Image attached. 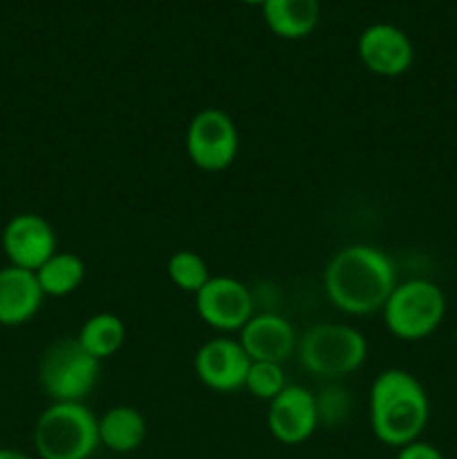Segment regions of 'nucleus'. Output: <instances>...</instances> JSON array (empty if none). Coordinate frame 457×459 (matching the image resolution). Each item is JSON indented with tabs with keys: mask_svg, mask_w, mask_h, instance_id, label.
I'll list each match as a JSON object with an SVG mask.
<instances>
[{
	"mask_svg": "<svg viewBox=\"0 0 457 459\" xmlns=\"http://www.w3.org/2000/svg\"><path fill=\"white\" fill-rule=\"evenodd\" d=\"M325 296L339 312L366 316L381 312L397 287L394 263L372 245H348L336 251L323 273Z\"/></svg>",
	"mask_w": 457,
	"mask_h": 459,
	"instance_id": "nucleus-1",
	"label": "nucleus"
},
{
	"mask_svg": "<svg viewBox=\"0 0 457 459\" xmlns=\"http://www.w3.org/2000/svg\"><path fill=\"white\" fill-rule=\"evenodd\" d=\"M430 420L428 393L415 375L390 368L370 385V429L381 444L401 448L417 442Z\"/></svg>",
	"mask_w": 457,
	"mask_h": 459,
	"instance_id": "nucleus-2",
	"label": "nucleus"
},
{
	"mask_svg": "<svg viewBox=\"0 0 457 459\" xmlns=\"http://www.w3.org/2000/svg\"><path fill=\"white\" fill-rule=\"evenodd\" d=\"M40 459H90L99 444V417L83 402H52L34 424Z\"/></svg>",
	"mask_w": 457,
	"mask_h": 459,
	"instance_id": "nucleus-3",
	"label": "nucleus"
},
{
	"mask_svg": "<svg viewBox=\"0 0 457 459\" xmlns=\"http://www.w3.org/2000/svg\"><path fill=\"white\" fill-rule=\"evenodd\" d=\"M300 366L321 379H341L363 366L367 341L357 327L345 323H318L309 327L296 348Z\"/></svg>",
	"mask_w": 457,
	"mask_h": 459,
	"instance_id": "nucleus-4",
	"label": "nucleus"
},
{
	"mask_svg": "<svg viewBox=\"0 0 457 459\" xmlns=\"http://www.w3.org/2000/svg\"><path fill=\"white\" fill-rule=\"evenodd\" d=\"M381 312L390 334L401 341H421L444 323L446 296L433 281L410 278L397 282Z\"/></svg>",
	"mask_w": 457,
	"mask_h": 459,
	"instance_id": "nucleus-5",
	"label": "nucleus"
},
{
	"mask_svg": "<svg viewBox=\"0 0 457 459\" xmlns=\"http://www.w3.org/2000/svg\"><path fill=\"white\" fill-rule=\"evenodd\" d=\"M101 361L76 336H63L45 348L39 363V384L52 402H83L94 390Z\"/></svg>",
	"mask_w": 457,
	"mask_h": 459,
	"instance_id": "nucleus-6",
	"label": "nucleus"
},
{
	"mask_svg": "<svg viewBox=\"0 0 457 459\" xmlns=\"http://www.w3.org/2000/svg\"><path fill=\"white\" fill-rule=\"evenodd\" d=\"M184 146L195 169L222 173L236 161L240 148L236 121L222 108H204L188 121Z\"/></svg>",
	"mask_w": 457,
	"mask_h": 459,
	"instance_id": "nucleus-7",
	"label": "nucleus"
},
{
	"mask_svg": "<svg viewBox=\"0 0 457 459\" xmlns=\"http://www.w3.org/2000/svg\"><path fill=\"white\" fill-rule=\"evenodd\" d=\"M195 312L213 330L240 332L254 316V299L237 278L211 276L195 294Z\"/></svg>",
	"mask_w": 457,
	"mask_h": 459,
	"instance_id": "nucleus-8",
	"label": "nucleus"
},
{
	"mask_svg": "<svg viewBox=\"0 0 457 459\" xmlns=\"http://www.w3.org/2000/svg\"><path fill=\"white\" fill-rule=\"evenodd\" d=\"M357 52L366 70L376 76H401L415 61L412 40L401 27L390 22H375L358 36Z\"/></svg>",
	"mask_w": 457,
	"mask_h": 459,
	"instance_id": "nucleus-9",
	"label": "nucleus"
},
{
	"mask_svg": "<svg viewBox=\"0 0 457 459\" xmlns=\"http://www.w3.org/2000/svg\"><path fill=\"white\" fill-rule=\"evenodd\" d=\"M3 251L9 264L36 272L58 251L56 231L39 213H18L4 224Z\"/></svg>",
	"mask_w": 457,
	"mask_h": 459,
	"instance_id": "nucleus-10",
	"label": "nucleus"
},
{
	"mask_svg": "<svg viewBox=\"0 0 457 459\" xmlns=\"http://www.w3.org/2000/svg\"><path fill=\"white\" fill-rule=\"evenodd\" d=\"M316 394L300 385H287L276 399L269 402L267 426L276 442L298 446L307 442L318 429Z\"/></svg>",
	"mask_w": 457,
	"mask_h": 459,
	"instance_id": "nucleus-11",
	"label": "nucleus"
},
{
	"mask_svg": "<svg viewBox=\"0 0 457 459\" xmlns=\"http://www.w3.org/2000/svg\"><path fill=\"white\" fill-rule=\"evenodd\" d=\"M249 354L233 339H211L202 345L193 359V368L202 384L213 393H236L245 388Z\"/></svg>",
	"mask_w": 457,
	"mask_h": 459,
	"instance_id": "nucleus-12",
	"label": "nucleus"
},
{
	"mask_svg": "<svg viewBox=\"0 0 457 459\" xmlns=\"http://www.w3.org/2000/svg\"><path fill=\"white\" fill-rule=\"evenodd\" d=\"M237 341L251 361L285 363L298 348V339L285 316L273 312L254 314L237 332Z\"/></svg>",
	"mask_w": 457,
	"mask_h": 459,
	"instance_id": "nucleus-13",
	"label": "nucleus"
},
{
	"mask_svg": "<svg viewBox=\"0 0 457 459\" xmlns=\"http://www.w3.org/2000/svg\"><path fill=\"white\" fill-rule=\"evenodd\" d=\"M43 300L45 294L34 272L13 264L0 269V325H25L39 314Z\"/></svg>",
	"mask_w": 457,
	"mask_h": 459,
	"instance_id": "nucleus-14",
	"label": "nucleus"
},
{
	"mask_svg": "<svg viewBox=\"0 0 457 459\" xmlns=\"http://www.w3.org/2000/svg\"><path fill=\"white\" fill-rule=\"evenodd\" d=\"M263 18L269 30L280 39H305L321 21L318 0H264Z\"/></svg>",
	"mask_w": 457,
	"mask_h": 459,
	"instance_id": "nucleus-15",
	"label": "nucleus"
},
{
	"mask_svg": "<svg viewBox=\"0 0 457 459\" xmlns=\"http://www.w3.org/2000/svg\"><path fill=\"white\" fill-rule=\"evenodd\" d=\"M146 430V420L133 406H112L99 417V444L116 455L137 451Z\"/></svg>",
	"mask_w": 457,
	"mask_h": 459,
	"instance_id": "nucleus-16",
	"label": "nucleus"
},
{
	"mask_svg": "<svg viewBox=\"0 0 457 459\" xmlns=\"http://www.w3.org/2000/svg\"><path fill=\"white\" fill-rule=\"evenodd\" d=\"M34 273L39 278V285L45 296L63 299V296H70L72 291H76L83 285L85 263L81 255L70 254V251H56Z\"/></svg>",
	"mask_w": 457,
	"mask_h": 459,
	"instance_id": "nucleus-17",
	"label": "nucleus"
},
{
	"mask_svg": "<svg viewBox=\"0 0 457 459\" xmlns=\"http://www.w3.org/2000/svg\"><path fill=\"white\" fill-rule=\"evenodd\" d=\"M76 341L99 361L115 357L125 343V325L116 314L99 312L81 325Z\"/></svg>",
	"mask_w": 457,
	"mask_h": 459,
	"instance_id": "nucleus-18",
	"label": "nucleus"
},
{
	"mask_svg": "<svg viewBox=\"0 0 457 459\" xmlns=\"http://www.w3.org/2000/svg\"><path fill=\"white\" fill-rule=\"evenodd\" d=\"M166 273H168V281L173 282L177 290L193 296H195L211 278L206 260L202 258L200 254L188 249L175 251V254L170 255L168 263H166Z\"/></svg>",
	"mask_w": 457,
	"mask_h": 459,
	"instance_id": "nucleus-19",
	"label": "nucleus"
},
{
	"mask_svg": "<svg viewBox=\"0 0 457 459\" xmlns=\"http://www.w3.org/2000/svg\"><path fill=\"white\" fill-rule=\"evenodd\" d=\"M245 388L251 397L263 399V402H272V399H276L278 394L287 388L282 363L251 361L249 370H246Z\"/></svg>",
	"mask_w": 457,
	"mask_h": 459,
	"instance_id": "nucleus-20",
	"label": "nucleus"
},
{
	"mask_svg": "<svg viewBox=\"0 0 457 459\" xmlns=\"http://www.w3.org/2000/svg\"><path fill=\"white\" fill-rule=\"evenodd\" d=\"M394 459H446V457H444V453L439 451L437 446L417 439V442L397 448V457Z\"/></svg>",
	"mask_w": 457,
	"mask_h": 459,
	"instance_id": "nucleus-21",
	"label": "nucleus"
},
{
	"mask_svg": "<svg viewBox=\"0 0 457 459\" xmlns=\"http://www.w3.org/2000/svg\"><path fill=\"white\" fill-rule=\"evenodd\" d=\"M0 459H34V457H30L22 451H16V448H0Z\"/></svg>",
	"mask_w": 457,
	"mask_h": 459,
	"instance_id": "nucleus-22",
	"label": "nucleus"
},
{
	"mask_svg": "<svg viewBox=\"0 0 457 459\" xmlns=\"http://www.w3.org/2000/svg\"><path fill=\"white\" fill-rule=\"evenodd\" d=\"M240 3H245V4H260V7H263L264 0H240Z\"/></svg>",
	"mask_w": 457,
	"mask_h": 459,
	"instance_id": "nucleus-23",
	"label": "nucleus"
}]
</instances>
